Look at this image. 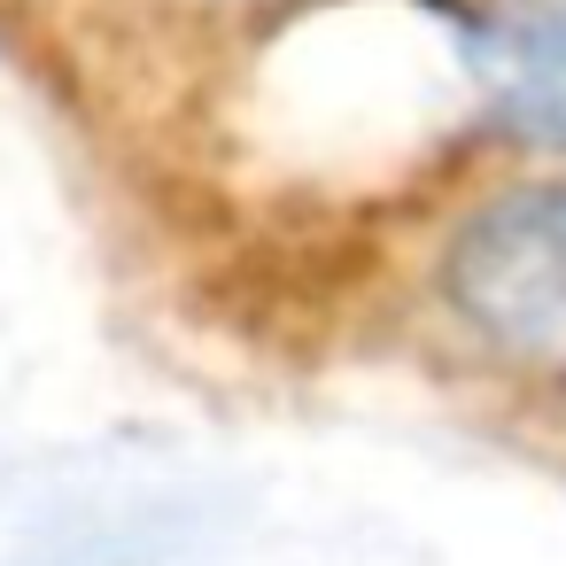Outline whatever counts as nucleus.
I'll use <instances>...</instances> for the list:
<instances>
[{"label": "nucleus", "mask_w": 566, "mask_h": 566, "mask_svg": "<svg viewBox=\"0 0 566 566\" xmlns=\"http://www.w3.org/2000/svg\"><path fill=\"white\" fill-rule=\"evenodd\" d=\"M450 295L489 342L566 365V202L527 195L473 218L450 249Z\"/></svg>", "instance_id": "obj_1"}, {"label": "nucleus", "mask_w": 566, "mask_h": 566, "mask_svg": "<svg viewBox=\"0 0 566 566\" xmlns=\"http://www.w3.org/2000/svg\"><path fill=\"white\" fill-rule=\"evenodd\" d=\"M465 63L496 140L566 156V0H481L465 17Z\"/></svg>", "instance_id": "obj_2"}]
</instances>
